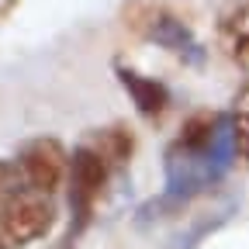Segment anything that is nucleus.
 <instances>
[{
	"mask_svg": "<svg viewBox=\"0 0 249 249\" xmlns=\"http://www.w3.org/2000/svg\"><path fill=\"white\" fill-rule=\"evenodd\" d=\"M232 145L239 160L249 163V83L235 93V104H232Z\"/></svg>",
	"mask_w": 249,
	"mask_h": 249,
	"instance_id": "9",
	"label": "nucleus"
},
{
	"mask_svg": "<svg viewBox=\"0 0 249 249\" xmlns=\"http://www.w3.org/2000/svg\"><path fill=\"white\" fill-rule=\"evenodd\" d=\"M128 18V28H135L142 38H152V42H160V45H166V49H177V52H187L194 45V38L187 35V28L173 18V14H166L163 7H145V4H132L128 11H124Z\"/></svg>",
	"mask_w": 249,
	"mask_h": 249,
	"instance_id": "4",
	"label": "nucleus"
},
{
	"mask_svg": "<svg viewBox=\"0 0 249 249\" xmlns=\"http://www.w3.org/2000/svg\"><path fill=\"white\" fill-rule=\"evenodd\" d=\"M87 145H90V149H97L104 160L111 163V170L121 166V163L135 152V139H132V132L124 128V124H111V128H101Z\"/></svg>",
	"mask_w": 249,
	"mask_h": 249,
	"instance_id": "8",
	"label": "nucleus"
},
{
	"mask_svg": "<svg viewBox=\"0 0 249 249\" xmlns=\"http://www.w3.org/2000/svg\"><path fill=\"white\" fill-rule=\"evenodd\" d=\"M52 214H55L52 197L21 187L7 201V208L0 211V249H18V246L42 239L52 225Z\"/></svg>",
	"mask_w": 249,
	"mask_h": 249,
	"instance_id": "1",
	"label": "nucleus"
},
{
	"mask_svg": "<svg viewBox=\"0 0 249 249\" xmlns=\"http://www.w3.org/2000/svg\"><path fill=\"white\" fill-rule=\"evenodd\" d=\"M14 170H18V177L28 191L52 197L70 180V152L62 149L59 139H31L18 152Z\"/></svg>",
	"mask_w": 249,
	"mask_h": 249,
	"instance_id": "2",
	"label": "nucleus"
},
{
	"mask_svg": "<svg viewBox=\"0 0 249 249\" xmlns=\"http://www.w3.org/2000/svg\"><path fill=\"white\" fill-rule=\"evenodd\" d=\"M118 76H121L124 87H128L135 107H139L145 118H160V114L166 111V87H163V83L145 80V76H139V73H132V70H118Z\"/></svg>",
	"mask_w": 249,
	"mask_h": 249,
	"instance_id": "6",
	"label": "nucleus"
},
{
	"mask_svg": "<svg viewBox=\"0 0 249 249\" xmlns=\"http://www.w3.org/2000/svg\"><path fill=\"white\" fill-rule=\"evenodd\" d=\"M218 42L235 66L249 73V0H239L235 7L225 11L222 24H218Z\"/></svg>",
	"mask_w": 249,
	"mask_h": 249,
	"instance_id": "5",
	"label": "nucleus"
},
{
	"mask_svg": "<svg viewBox=\"0 0 249 249\" xmlns=\"http://www.w3.org/2000/svg\"><path fill=\"white\" fill-rule=\"evenodd\" d=\"M214 132H218V114L214 111H197V114H191V118L183 121L180 139H177L173 149L177 152H187V156H197V152H204L211 145Z\"/></svg>",
	"mask_w": 249,
	"mask_h": 249,
	"instance_id": "7",
	"label": "nucleus"
},
{
	"mask_svg": "<svg viewBox=\"0 0 249 249\" xmlns=\"http://www.w3.org/2000/svg\"><path fill=\"white\" fill-rule=\"evenodd\" d=\"M107 177H111V163L97 149L90 145H80L73 156H70V201H73V218H76V232L90 222L93 208H97L104 187H107Z\"/></svg>",
	"mask_w": 249,
	"mask_h": 249,
	"instance_id": "3",
	"label": "nucleus"
}]
</instances>
